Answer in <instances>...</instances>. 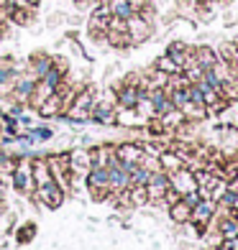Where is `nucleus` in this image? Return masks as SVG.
<instances>
[{"label": "nucleus", "instance_id": "obj_13", "mask_svg": "<svg viewBox=\"0 0 238 250\" xmlns=\"http://www.w3.org/2000/svg\"><path fill=\"white\" fill-rule=\"evenodd\" d=\"M149 100H151V107H154V118H162L164 112H169L174 105H172V100H169V92L164 87H154L149 89Z\"/></svg>", "mask_w": 238, "mask_h": 250}, {"label": "nucleus", "instance_id": "obj_39", "mask_svg": "<svg viewBox=\"0 0 238 250\" xmlns=\"http://www.w3.org/2000/svg\"><path fill=\"white\" fill-rule=\"evenodd\" d=\"M236 43H238V39H236Z\"/></svg>", "mask_w": 238, "mask_h": 250}, {"label": "nucleus", "instance_id": "obj_34", "mask_svg": "<svg viewBox=\"0 0 238 250\" xmlns=\"http://www.w3.org/2000/svg\"><path fill=\"white\" fill-rule=\"evenodd\" d=\"M74 5L77 8H87V5H97L95 0H74Z\"/></svg>", "mask_w": 238, "mask_h": 250}, {"label": "nucleus", "instance_id": "obj_25", "mask_svg": "<svg viewBox=\"0 0 238 250\" xmlns=\"http://www.w3.org/2000/svg\"><path fill=\"white\" fill-rule=\"evenodd\" d=\"M128 176H131V184H133V187H146V184H149V179H151V171H149L146 166L136 164V166L131 168Z\"/></svg>", "mask_w": 238, "mask_h": 250}, {"label": "nucleus", "instance_id": "obj_20", "mask_svg": "<svg viewBox=\"0 0 238 250\" xmlns=\"http://www.w3.org/2000/svg\"><path fill=\"white\" fill-rule=\"evenodd\" d=\"M159 164H162V171L172 174V171H177V168L185 166V158L179 156L177 151H164V153H159Z\"/></svg>", "mask_w": 238, "mask_h": 250}, {"label": "nucleus", "instance_id": "obj_27", "mask_svg": "<svg viewBox=\"0 0 238 250\" xmlns=\"http://www.w3.org/2000/svg\"><path fill=\"white\" fill-rule=\"evenodd\" d=\"M36 232H39L36 222H26L24 227H18V232H16V240H18L21 245H26V243H31L33 237H36Z\"/></svg>", "mask_w": 238, "mask_h": 250}, {"label": "nucleus", "instance_id": "obj_35", "mask_svg": "<svg viewBox=\"0 0 238 250\" xmlns=\"http://www.w3.org/2000/svg\"><path fill=\"white\" fill-rule=\"evenodd\" d=\"M225 245H228L231 250H238V237H231V240H223Z\"/></svg>", "mask_w": 238, "mask_h": 250}, {"label": "nucleus", "instance_id": "obj_21", "mask_svg": "<svg viewBox=\"0 0 238 250\" xmlns=\"http://www.w3.org/2000/svg\"><path fill=\"white\" fill-rule=\"evenodd\" d=\"M169 217H172L177 225H185V222L192 220V207L185 199H179V202H174L172 207H169Z\"/></svg>", "mask_w": 238, "mask_h": 250}, {"label": "nucleus", "instance_id": "obj_7", "mask_svg": "<svg viewBox=\"0 0 238 250\" xmlns=\"http://www.w3.org/2000/svg\"><path fill=\"white\" fill-rule=\"evenodd\" d=\"M215 212H218V202H213L208 197H202L195 207H192V225H197V230H202V227H208L213 220H215Z\"/></svg>", "mask_w": 238, "mask_h": 250}, {"label": "nucleus", "instance_id": "obj_33", "mask_svg": "<svg viewBox=\"0 0 238 250\" xmlns=\"http://www.w3.org/2000/svg\"><path fill=\"white\" fill-rule=\"evenodd\" d=\"M13 5H24V8H39L41 0H10Z\"/></svg>", "mask_w": 238, "mask_h": 250}, {"label": "nucleus", "instance_id": "obj_5", "mask_svg": "<svg viewBox=\"0 0 238 250\" xmlns=\"http://www.w3.org/2000/svg\"><path fill=\"white\" fill-rule=\"evenodd\" d=\"M64 197H67L64 189L56 184V181H49V184H44V187H36L31 199H36L39 204H44V207H49V209H59L64 204Z\"/></svg>", "mask_w": 238, "mask_h": 250}, {"label": "nucleus", "instance_id": "obj_29", "mask_svg": "<svg viewBox=\"0 0 238 250\" xmlns=\"http://www.w3.org/2000/svg\"><path fill=\"white\" fill-rule=\"evenodd\" d=\"M218 204H220V207H225V209H231V212H238V191L225 189L223 194H220V199H218Z\"/></svg>", "mask_w": 238, "mask_h": 250}, {"label": "nucleus", "instance_id": "obj_28", "mask_svg": "<svg viewBox=\"0 0 238 250\" xmlns=\"http://www.w3.org/2000/svg\"><path fill=\"white\" fill-rule=\"evenodd\" d=\"M41 79H44V82H47V84H51L54 89H59V87H62L64 82H67V74H64L62 69H56V66L51 64V69H49L47 74H44Z\"/></svg>", "mask_w": 238, "mask_h": 250}, {"label": "nucleus", "instance_id": "obj_11", "mask_svg": "<svg viewBox=\"0 0 238 250\" xmlns=\"http://www.w3.org/2000/svg\"><path fill=\"white\" fill-rule=\"evenodd\" d=\"M167 56H172V59L185 69V66L195 59V46H190V43H185V41H172L167 46Z\"/></svg>", "mask_w": 238, "mask_h": 250}, {"label": "nucleus", "instance_id": "obj_10", "mask_svg": "<svg viewBox=\"0 0 238 250\" xmlns=\"http://www.w3.org/2000/svg\"><path fill=\"white\" fill-rule=\"evenodd\" d=\"M128 33H131V39H133V46H136V43H143L154 33V23L143 21L139 13H136L133 18H128Z\"/></svg>", "mask_w": 238, "mask_h": 250}, {"label": "nucleus", "instance_id": "obj_14", "mask_svg": "<svg viewBox=\"0 0 238 250\" xmlns=\"http://www.w3.org/2000/svg\"><path fill=\"white\" fill-rule=\"evenodd\" d=\"M18 77H21V69L16 64H0V95L8 97Z\"/></svg>", "mask_w": 238, "mask_h": 250}, {"label": "nucleus", "instance_id": "obj_4", "mask_svg": "<svg viewBox=\"0 0 238 250\" xmlns=\"http://www.w3.org/2000/svg\"><path fill=\"white\" fill-rule=\"evenodd\" d=\"M90 120L97 125H113L118 123V105H116V95H108L103 100H95L93 112H90Z\"/></svg>", "mask_w": 238, "mask_h": 250}, {"label": "nucleus", "instance_id": "obj_17", "mask_svg": "<svg viewBox=\"0 0 238 250\" xmlns=\"http://www.w3.org/2000/svg\"><path fill=\"white\" fill-rule=\"evenodd\" d=\"M195 62L202 69H213V66H218V62H220V54L210 46H195Z\"/></svg>", "mask_w": 238, "mask_h": 250}, {"label": "nucleus", "instance_id": "obj_30", "mask_svg": "<svg viewBox=\"0 0 238 250\" xmlns=\"http://www.w3.org/2000/svg\"><path fill=\"white\" fill-rule=\"evenodd\" d=\"M31 135H33L36 141L47 143V141H51V138H54V130L49 128V125H39V128H31Z\"/></svg>", "mask_w": 238, "mask_h": 250}, {"label": "nucleus", "instance_id": "obj_19", "mask_svg": "<svg viewBox=\"0 0 238 250\" xmlns=\"http://www.w3.org/2000/svg\"><path fill=\"white\" fill-rule=\"evenodd\" d=\"M105 43L110 49H131L133 46V39H131V33L128 31H108V36H105Z\"/></svg>", "mask_w": 238, "mask_h": 250}, {"label": "nucleus", "instance_id": "obj_37", "mask_svg": "<svg viewBox=\"0 0 238 250\" xmlns=\"http://www.w3.org/2000/svg\"><path fill=\"white\" fill-rule=\"evenodd\" d=\"M215 250H231V248H228V245H225V243H220V245H218V248H215Z\"/></svg>", "mask_w": 238, "mask_h": 250}, {"label": "nucleus", "instance_id": "obj_2", "mask_svg": "<svg viewBox=\"0 0 238 250\" xmlns=\"http://www.w3.org/2000/svg\"><path fill=\"white\" fill-rule=\"evenodd\" d=\"M10 181H13V189L21 197H33L36 191V181H33V158L31 156H18V164L10 174Z\"/></svg>", "mask_w": 238, "mask_h": 250}, {"label": "nucleus", "instance_id": "obj_38", "mask_svg": "<svg viewBox=\"0 0 238 250\" xmlns=\"http://www.w3.org/2000/svg\"><path fill=\"white\" fill-rule=\"evenodd\" d=\"M95 3H108V0H95Z\"/></svg>", "mask_w": 238, "mask_h": 250}, {"label": "nucleus", "instance_id": "obj_8", "mask_svg": "<svg viewBox=\"0 0 238 250\" xmlns=\"http://www.w3.org/2000/svg\"><path fill=\"white\" fill-rule=\"evenodd\" d=\"M172 189L169 184V174L167 171H154L149 184H146V191H149V202H164V194Z\"/></svg>", "mask_w": 238, "mask_h": 250}, {"label": "nucleus", "instance_id": "obj_26", "mask_svg": "<svg viewBox=\"0 0 238 250\" xmlns=\"http://www.w3.org/2000/svg\"><path fill=\"white\" fill-rule=\"evenodd\" d=\"M128 202L131 207H143L146 202H149V191H146V187H128Z\"/></svg>", "mask_w": 238, "mask_h": 250}, {"label": "nucleus", "instance_id": "obj_18", "mask_svg": "<svg viewBox=\"0 0 238 250\" xmlns=\"http://www.w3.org/2000/svg\"><path fill=\"white\" fill-rule=\"evenodd\" d=\"M36 112L41 118H62V95H59V89H56V92L44 102Z\"/></svg>", "mask_w": 238, "mask_h": 250}, {"label": "nucleus", "instance_id": "obj_16", "mask_svg": "<svg viewBox=\"0 0 238 250\" xmlns=\"http://www.w3.org/2000/svg\"><path fill=\"white\" fill-rule=\"evenodd\" d=\"M116 153H118L120 161H126V164H141L143 146H139V143H120V146H116Z\"/></svg>", "mask_w": 238, "mask_h": 250}, {"label": "nucleus", "instance_id": "obj_3", "mask_svg": "<svg viewBox=\"0 0 238 250\" xmlns=\"http://www.w3.org/2000/svg\"><path fill=\"white\" fill-rule=\"evenodd\" d=\"M87 181V191L95 202L110 199V176H108V166H93L85 176Z\"/></svg>", "mask_w": 238, "mask_h": 250}, {"label": "nucleus", "instance_id": "obj_12", "mask_svg": "<svg viewBox=\"0 0 238 250\" xmlns=\"http://www.w3.org/2000/svg\"><path fill=\"white\" fill-rule=\"evenodd\" d=\"M51 64H54L51 54H47V51H33V54L28 56V74L36 77V79H41L44 74L51 69Z\"/></svg>", "mask_w": 238, "mask_h": 250}, {"label": "nucleus", "instance_id": "obj_6", "mask_svg": "<svg viewBox=\"0 0 238 250\" xmlns=\"http://www.w3.org/2000/svg\"><path fill=\"white\" fill-rule=\"evenodd\" d=\"M169 184H172V189L177 191L179 197L190 194V191H197V179H195V171H190L187 166L177 168V171L169 174Z\"/></svg>", "mask_w": 238, "mask_h": 250}, {"label": "nucleus", "instance_id": "obj_9", "mask_svg": "<svg viewBox=\"0 0 238 250\" xmlns=\"http://www.w3.org/2000/svg\"><path fill=\"white\" fill-rule=\"evenodd\" d=\"M90 168H93V158H90V151H85V148L70 151V171H72L74 179H85Z\"/></svg>", "mask_w": 238, "mask_h": 250}, {"label": "nucleus", "instance_id": "obj_15", "mask_svg": "<svg viewBox=\"0 0 238 250\" xmlns=\"http://www.w3.org/2000/svg\"><path fill=\"white\" fill-rule=\"evenodd\" d=\"M56 92V89L51 87V84H47L44 79H36V87H33V95L28 97V107H33V110H39L44 102H47L51 95Z\"/></svg>", "mask_w": 238, "mask_h": 250}, {"label": "nucleus", "instance_id": "obj_32", "mask_svg": "<svg viewBox=\"0 0 238 250\" xmlns=\"http://www.w3.org/2000/svg\"><path fill=\"white\" fill-rule=\"evenodd\" d=\"M179 199H182V197H179L174 189H169L167 194H164V204H167V207H172V204H174V202H179Z\"/></svg>", "mask_w": 238, "mask_h": 250}, {"label": "nucleus", "instance_id": "obj_22", "mask_svg": "<svg viewBox=\"0 0 238 250\" xmlns=\"http://www.w3.org/2000/svg\"><path fill=\"white\" fill-rule=\"evenodd\" d=\"M108 5H110V13L113 18H123V21H128L136 16V8L131 5V0H108Z\"/></svg>", "mask_w": 238, "mask_h": 250}, {"label": "nucleus", "instance_id": "obj_23", "mask_svg": "<svg viewBox=\"0 0 238 250\" xmlns=\"http://www.w3.org/2000/svg\"><path fill=\"white\" fill-rule=\"evenodd\" d=\"M159 120L164 123V128H167V130H177V128H182V125H185V120H187V118L182 115V110L172 107L169 112H164V115L159 118Z\"/></svg>", "mask_w": 238, "mask_h": 250}, {"label": "nucleus", "instance_id": "obj_1", "mask_svg": "<svg viewBox=\"0 0 238 250\" xmlns=\"http://www.w3.org/2000/svg\"><path fill=\"white\" fill-rule=\"evenodd\" d=\"M95 100H97V92H95V87H93V84L79 87V89H77V95H74V100H72V105H70V110H67L64 115H62V120L74 123V125L87 123V120H90V112H93Z\"/></svg>", "mask_w": 238, "mask_h": 250}, {"label": "nucleus", "instance_id": "obj_31", "mask_svg": "<svg viewBox=\"0 0 238 250\" xmlns=\"http://www.w3.org/2000/svg\"><path fill=\"white\" fill-rule=\"evenodd\" d=\"M51 59H54V66H56V69H62L64 74L70 72V62H67V56H51Z\"/></svg>", "mask_w": 238, "mask_h": 250}, {"label": "nucleus", "instance_id": "obj_36", "mask_svg": "<svg viewBox=\"0 0 238 250\" xmlns=\"http://www.w3.org/2000/svg\"><path fill=\"white\" fill-rule=\"evenodd\" d=\"M228 189L238 191V176H231V181H228Z\"/></svg>", "mask_w": 238, "mask_h": 250}, {"label": "nucleus", "instance_id": "obj_24", "mask_svg": "<svg viewBox=\"0 0 238 250\" xmlns=\"http://www.w3.org/2000/svg\"><path fill=\"white\" fill-rule=\"evenodd\" d=\"M154 69H159V72H164V74H179L182 72V66H179L172 56H159V59L154 62Z\"/></svg>", "mask_w": 238, "mask_h": 250}]
</instances>
